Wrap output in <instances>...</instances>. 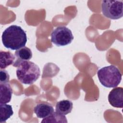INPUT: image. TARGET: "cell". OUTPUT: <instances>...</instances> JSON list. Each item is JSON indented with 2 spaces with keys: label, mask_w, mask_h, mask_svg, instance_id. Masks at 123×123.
<instances>
[{
  "label": "cell",
  "mask_w": 123,
  "mask_h": 123,
  "mask_svg": "<svg viewBox=\"0 0 123 123\" xmlns=\"http://www.w3.org/2000/svg\"><path fill=\"white\" fill-rule=\"evenodd\" d=\"M2 42L4 46L12 50H18L25 47L27 41L25 32L16 25H12L2 33Z\"/></svg>",
  "instance_id": "6da1fadb"
},
{
  "label": "cell",
  "mask_w": 123,
  "mask_h": 123,
  "mask_svg": "<svg viewBox=\"0 0 123 123\" xmlns=\"http://www.w3.org/2000/svg\"><path fill=\"white\" fill-rule=\"evenodd\" d=\"M13 66L17 67V77L20 82L24 84H33L40 75L39 67L32 62L16 59Z\"/></svg>",
  "instance_id": "7a4b0ae2"
},
{
  "label": "cell",
  "mask_w": 123,
  "mask_h": 123,
  "mask_svg": "<svg viewBox=\"0 0 123 123\" xmlns=\"http://www.w3.org/2000/svg\"><path fill=\"white\" fill-rule=\"evenodd\" d=\"M97 74L100 83L106 87H116L122 80L120 71L113 65L101 68L98 71Z\"/></svg>",
  "instance_id": "3957f363"
},
{
  "label": "cell",
  "mask_w": 123,
  "mask_h": 123,
  "mask_svg": "<svg viewBox=\"0 0 123 123\" xmlns=\"http://www.w3.org/2000/svg\"><path fill=\"white\" fill-rule=\"evenodd\" d=\"M101 11L107 18L112 20L121 18L123 15V0H103L101 3Z\"/></svg>",
  "instance_id": "277c9868"
},
{
  "label": "cell",
  "mask_w": 123,
  "mask_h": 123,
  "mask_svg": "<svg viewBox=\"0 0 123 123\" xmlns=\"http://www.w3.org/2000/svg\"><path fill=\"white\" fill-rule=\"evenodd\" d=\"M73 39L74 36L71 30L66 26L57 27L51 34V42L58 47L67 45Z\"/></svg>",
  "instance_id": "5b68a950"
},
{
  "label": "cell",
  "mask_w": 123,
  "mask_h": 123,
  "mask_svg": "<svg viewBox=\"0 0 123 123\" xmlns=\"http://www.w3.org/2000/svg\"><path fill=\"white\" fill-rule=\"evenodd\" d=\"M108 100L110 104L115 108L123 107V88L122 87L112 89L108 95Z\"/></svg>",
  "instance_id": "8992f818"
},
{
  "label": "cell",
  "mask_w": 123,
  "mask_h": 123,
  "mask_svg": "<svg viewBox=\"0 0 123 123\" xmlns=\"http://www.w3.org/2000/svg\"><path fill=\"white\" fill-rule=\"evenodd\" d=\"M34 112L37 117L44 118L52 113L54 112V109L49 103L42 102L38 103L34 108Z\"/></svg>",
  "instance_id": "52a82bcc"
},
{
  "label": "cell",
  "mask_w": 123,
  "mask_h": 123,
  "mask_svg": "<svg viewBox=\"0 0 123 123\" xmlns=\"http://www.w3.org/2000/svg\"><path fill=\"white\" fill-rule=\"evenodd\" d=\"M0 103H9L12 98V90L10 85L7 83H0Z\"/></svg>",
  "instance_id": "ba28073f"
},
{
  "label": "cell",
  "mask_w": 123,
  "mask_h": 123,
  "mask_svg": "<svg viewBox=\"0 0 123 123\" xmlns=\"http://www.w3.org/2000/svg\"><path fill=\"white\" fill-rule=\"evenodd\" d=\"M15 56L9 51H4L0 50V68L4 69L8 66L13 64L14 62Z\"/></svg>",
  "instance_id": "9c48e42d"
},
{
  "label": "cell",
  "mask_w": 123,
  "mask_h": 123,
  "mask_svg": "<svg viewBox=\"0 0 123 123\" xmlns=\"http://www.w3.org/2000/svg\"><path fill=\"white\" fill-rule=\"evenodd\" d=\"M73 104L69 100H62L58 101L56 105V111L63 114L66 115L70 113L73 109Z\"/></svg>",
  "instance_id": "30bf717a"
},
{
  "label": "cell",
  "mask_w": 123,
  "mask_h": 123,
  "mask_svg": "<svg viewBox=\"0 0 123 123\" xmlns=\"http://www.w3.org/2000/svg\"><path fill=\"white\" fill-rule=\"evenodd\" d=\"M12 106L6 103H0V123H5L13 115Z\"/></svg>",
  "instance_id": "8fae6325"
},
{
  "label": "cell",
  "mask_w": 123,
  "mask_h": 123,
  "mask_svg": "<svg viewBox=\"0 0 123 123\" xmlns=\"http://www.w3.org/2000/svg\"><path fill=\"white\" fill-rule=\"evenodd\" d=\"M41 123H67L65 115L57 112H53L49 116L43 118Z\"/></svg>",
  "instance_id": "7c38bea8"
},
{
  "label": "cell",
  "mask_w": 123,
  "mask_h": 123,
  "mask_svg": "<svg viewBox=\"0 0 123 123\" xmlns=\"http://www.w3.org/2000/svg\"><path fill=\"white\" fill-rule=\"evenodd\" d=\"M15 56L18 60L28 61L32 57V52L29 48L24 47L17 50L15 52Z\"/></svg>",
  "instance_id": "4fadbf2b"
},
{
  "label": "cell",
  "mask_w": 123,
  "mask_h": 123,
  "mask_svg": "<svg viewBox=\"0 0 123 123\" xmlns=\"http://www.w3.org/2000/svg\"><path fill=\"white\" fill-rule=\"evenodd\" d=\"M0 83H7L9 82L10 75L7 71L4 69H0Z\"/></svg>",
  "instance_id": "5bb4252c"
}]
</instances>
